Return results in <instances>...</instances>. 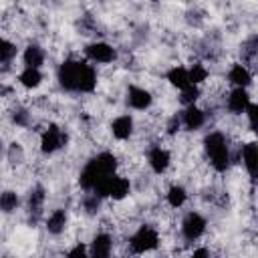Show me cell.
<instances>
[{
  "label": "cell",
  "instance_id": "cell-1",
  "mask_svg": "<svg viewBox=\"0 0 258 258\" xmlns=\"http://www.w3.org/2000/svg\"><path fill=\"white\" fill-rule=\"evenodd\" d=\"M58 85L71 93H93L97 89V69L87 58H67L56 71Z\"/></svg>",
  "mask_w": 258,
  "mask_h": 258
},
{
  "label": "cell",
  "instance_id": "cell-2",
  "mask_svg": "<svg viewBox=\"0 0 258 258\" xmlns=\"http://www.w3.org/2000/svg\"><path fill=\"white\" fill-rule=\"evenodd\" d=\"M119 169V161L111 151H101L97 155H93L81 169L79 175V185L85 191H93L95 185L99 181H103L105 177H109L111 173H117Z\"/></svg>",
  "mask_w": 258,
  "mask_h": 258
},
{
  "label": "cell",
  "instance_id": "cell-3",
  "mask_svg": "<svg viewBox=\"0 0 258 258\" xmlns=\"http://www.w3.org/2000/svg\"><path fill=\"white\" fill-rule=\"evenodd\" d=\"M204 153L208 157L210 167L218 173H224L232 163L230 143H228V137L224 131L214 129L204 137Z\"/></svg>",
  "mask_w": 258,
  "mask_h": 258
},
{
  "label": "cell",
  "instance_id": "cell-4",
  "mask_svg": "<svg viewBox=\"0 0 258 258\" xmlns=\"http://www.w3.org/2000/svg\"><path fill=\"white\" fill-rule=\"evenodd\" d=\"M161 242L159 238V232L155 226H149V224H141L129 238H127V248L131 254H145L153 248H157Z\"/></svg>",
  "mask_w": 258,
  "mask_h": 258
},
{
  "label": "cell",
  "instance_id": "cell-5",
  "mask_svg": "<svg viewBox=\"0 0 258 258\" xmlns=\"http://www.w3.org/2000/svg\"><path fill=\"white\" fill-rule=\"evenodd\" d=\"M206 228H208V222L206 218L200 214V212H187L183 218H181V226H179V232H181V238L185 242H196L200 240L204 234H206Z\"/></svg>",
  "mask_w": 258,
  "mask_h": 258
},
{
  "label": "cell",
  "instance_id": "cell-6",
  "mask_svg": "<svg viewBox=\"0 0 258 258\" xmlns=\"http://www.w3.org/2000/svg\"><path fill=\"white\" fill-rule=\"evenodd\" d=\"M38 145H40V151L44 155H52V153L60 151L67 145V133H64V129H60L58 125H48L40 133Z\"/></svg>",
  "mask_w": 258,
  "mask_h": 258
},
{
  "label": "cell",
  "instance_id": "cell-7",
  "mask_svg": "<svg viewBox=\"0 0 258 258\" xmlns=\"http://www.w3.org/2000/svg\"><path fill=\"white\" fill-rule=\"evenodd\" d=\"M85 58L91 64H109L117 58V50L109 42L97 40V42H91L85 46Z\"/></svg>",
  "mask_w": 258,
  "mask_h": 258
},
{
  "label": "cell",
  "instance_id": "cell-8",
  "mask_svg": "<svg viewBox=\"0 0 258 258\" xmlns=\"http://www.w3.org/2000/svg\"><path fill=\"white\" fill-rule=\"evenodd\" d=\"M147 165L157 175L165 173L169 169V165H171V153H169V149L163 147V145H159V143L151 145L147 149Z\"/></svg>",
  "mask_w": 258,
  "mask_h": 258
},
{
  "label": "cell",
  "instance_id": "cell-9",
  "mask_svg": "<svg viewBox=\"0 0 258 258\" xmlns=\"http://www.w3.org/2000/svg\"><path fill=\"white\" fill-rule=\"evenodd\" d=\"M127 107L133 109V111H147L151 109L153 105V95L151 91H147L145 87H139V85H129L127 87Z\"/></svg>",
  "mask_w": 258,
  "mask_h": 258
},
{
  "label": "cell",
  "instance_id": "cell-10",
  "mask_svg": "<svg viewBox=\"0 0 258 258\" xmlns=\"http://www.w3.org/2000/svg\"><path fill=\"white\" fill-rule=\"evenodd\" d=\"M179 121H181V127L187 129V131H198L206 125L208 121V111L198 107V103L194 105H187L181 113H179Z\"/></svg>",
  "mask_w": 258,
  "mask_h": 258
},
{
  "label": "cell",
  "instance_id": "cell-11",
  "mask_svg": "<svg viewBox=\"0 0 258 258\" xmlns=\"http://www.w3.org/2000/svg\"><path fill=\"white\" fill-rule=\"evenodd\" d=\"M250 101H252V97H250L246 87H232V91L226 97V109L232 115H244Z\"/></svg>",
  "mask_w": 258,
  "mask_h": 258
},
{
  "label": "cell",
  "instance_id": "cell-12",
  "mask_svg": "<svg viewBox=\"0 0 258 258\" xmlns=\"http://www.w3.org/2000/svg\"><path fill=\"white\" fill-rule=\"evenodd\" d=\"M109 127H111V135L117 141H127L135 131V119L129 113H123V115H117Z\"/></svg>",
  "mask_w": 258,
  "mask_h": 258
},
{
  "label": "cell",
  "instance_id": "cell-13",
  "mask_svg": "<svg viewBox=\"0 0 258 258\" xmlns=\"http://www.w3.org/2000/svg\"><path fill=\"white\" fill-rule=\"evenodd\" d=\"M240 161H242L248 177L254 181L256 169H258V145H256V141H248V143L240 145Z\"/></svg>",
  "mask_w": 258,
  "mask_h": 258
},
{
  "label": "cell",
  "instance_id": "cell-14",
  "mask_svg": "<svg viewBox=\"0 0 258 258\" xmlns=\"http://www.w3.org/2000/svg\"><path fill=\"white\" fill-rule=\"evenodd\" d=\"M113 252V236L109 232H97L89 244V256L107 258Z\"/></svg>",
  "mask_w": 258,
  "mask_h": 258
},
{
  "label": "cell",
  "instance_id": "cell-15",
  "mask_svg": "<svg viewBox=\"0 0 258 258\" xmlns=\"http://www.w3.org/2000/svg\"><path fill=\"white\" fill-rule=\"evenodd\" d=\"M44 226H46V232H48L50 236H60V234L67 230V226H69V214H67V210H64V208L52 210V212L46 216Z\"/></svg>",
  "mask_w": 258,
  "mask_h": 258
},
{
  "label": "cell",
  "instance_id": "cell-16",
  "mask_svg": "<svg viewBox=\"0 0 258 258\" xmlns=\"http://www.w3.org/2000/svg\"><path fill=\"white\" fill-rule=\"evenodd\" d=\"M228 83L232 87H246L248 89L252 85V71L242 62H234L228 69Z\"/></svg>",
  "mask_w": 258,
  "mask_h": 258
},
{
  "label": "cell",
  "instance_id": "cell-17",
  "mask_svg": "<svg viewBox=\"0 0 258 258\" xmlns=\"http://www.w3.org/2000/svg\"><path fill=\"white\" fill-rule=\"evenodd\" d=\"M44 60H46V52H44V48H42L40 44H36V42H30V44L24 48V52H22V62H24V67L40 69V67L44 64Z\"/></svg>",
  "mask_w": 258,
  "mask_h": 258
},
{
  "label": "cell",
  "instance_id": "cell-18",
  "mask_svg": "<svg viewBox=\"0 0 258 258\" xmlns=\"http://www.w3.org/2000/svg\"><path fill=\"white\" fill-rule=\"evenodd\" d=\"M44 202H46V189L38 183L28 194V202H26L28 204V214L30 216H40L42 210H44Z\"/></svg>",
  "mask_w": 258,
  "mask_h": 258
},
{
  "label": "cell",
  "instance_id": "cell-19",
  "mask_svg": "<svg viewBox=\"0 0 258 258\" xmlns=\"http://www.w3.org/2000/svg\"><path fill=\"white\" fill-rule=\"evenodd\" d=\"M165 81H167L171 87H175L177 91H179V89H183V87H187V85H191L187 69H185V67H179V64H175V67H171V69L167 71Z\"/></svg>",
  "mask_w": 258,
  "mask_h": 258
},
{
  "label": "cell",
  "instance_id": "cell-20",
  "mask_svg": "<svg viewBox=\"0 0 258 258\" xmlns=\"http://www.w3.org/2000/svg\"><path fill=\"white\" fill-rule=\"evenodd\" d=\"M165 202H167L169 208L179 210V208L187 202V189H185L181 183H173V185H169L167 191H165Z\"/></svg>",
  "mask_w": 258,
  "mask_h": 258
},
{
  "label": "cell",
  "instance_id": "cell-21",
  "mask_svg": "<svg viewBox=\"0 0 258 258\" xmlns=\"http://www.w3.org/2000/svg\"><path fill=\"white\" fill-rule=\"evenodd\" d=\"M18 83L24 89H38L42 85V73L40 69H32V67H24L22 73L18 75Z\"/></svg>",
  "mask_w": 258,
  "mask_h": 258
},
{
  "label": "cell",
  "instance_id": "cell-22",
  "mask_svg": "<svg viewBox=\"0 0 258 258\" xmlns=\"http://www.w3.org/2000/svg\"><path fill=\"white\" fill-rule=\"evenodd\" d=\"M18 206H20V198H18V194L14 189L0 191V212L10 214V212L18 210Z\"/></svg>",
  "mask_w": 258,
  "mask_h": 258
},
{
  "label": "cell",
  "instance_id": "cell-23",
  "mask_svg": "<svg viewBox=\"0 0 258 258\" xmlns=\"http://www.w3.org/2000/svg\"><path fill=\"white\" fill-rule=\"evenodd\" d=\"M16 54H18V46L12 40L0 36V62L2 64H10L16 58Z\"/></svg>",
  "mask_w": 258,
  "mask_h": 258
},
{
  "label": "cell",
  "instance_id": "cell-24",
  "mask_svg": "<svg viewBox=\"0 0 258 258\" xmlns=\"http://www.w3.org/2000/svg\"><path fill=\"white\" fill-rule=\"evenodd\" d=\"M200 97H202V87H200V85H187V87L179 89V103H181L183 107L198 103Z\"/></svg>",
  "mask_w": 258,
  "mask_h": 258
},
{
  "label": "cell",
  "instance_id": "cell-25",
  "mask_svg": "<svg viewBox=\"0 0 258 258\" xmlns=\"http://www.w3.org/2000/svg\"><path fill=\"white\" fill-rule=\"evenodd\" d=\"M187 73H189V81H191V85H204L206 81H208V77H210V71L206 69V64H202V62H196V64H191L189 69H187Z\"/></svg>",
  "mask_w": 258,
  "mask_h": 258
},
{
  "label": "cell",
  "instance_id": "cell-26",
  "mask_svg": "<svg viewBox=\"0 0 258 258\" xmlns=\"http://www.w3.org/2000/svg\"><path fill=\"white\" fill-rule=\"evenodd\" d=\"M10 119H12V123H14V125H18V127H30L32 113H30L26 107H16V109H12Z\"/></svg>",
  "mask_w": 258,
  "mask_h": 258
},
{
  "label": "cell",
  "instance_id": "cell-27",
  "mask_svg": "<svg viewBox=\"0 0 258 258\" xmlns=\"http://www.w3.org/2000/svg\"><path fill=\"white\" fill-rule=\"evenodd\" d=\"M6 159L12 163V165H18L24 161V147L18 143V141H12L6 149Z\"/></svg>",
  "mask_w": 258,
  "mask_h": 258
},
{
  "label": "cell",
  "instance_id": "cell-28",
  "mask_svg": "<svg viewBox=\"0 0 258 258\" xmlns=\"http://www.w3.org/2000/svg\"><path fill=\"white\" fill-rule=\"evenodd\" d=\"M256 111H258V109H256V103H254V101H250V105H248L246 111H244V115L248 117V129H250L252 133L256 131Z\"/></svg>",
  "mask_w": 258,
  "mask_h": 258
},
{
  "label": "cell",
  "instance_id": "cell-29",
  "mask_svg": "<svg viewBox=\"0 0 258 258\" xmlns=\"http://www.w3.org/2000/svg\"><path fill=\"white\" fill-rule=\"evenodd\" d=\"M67 254H69V256H85V254H89V248H87L85 244H81V242H79L75 248L67 250Z\"/></svg>",
  "mask_w": 258,
  "mask_h": 258
},
{
  "label": "cell",
  "instance_id": "cell-30",
  "mask_svg": "<svg viewBox=\"0 0 258 258\" xmlns=\"http://www.w3.org/2000/svg\"><path fill=\"white\" fill-rule=\"evenodd\" d=\"M210 250L208 248H198V250H191V256H208Z\"/></svg>",
  "mask_w": 258,
  "mask_h": 258
},
{
  "label": "cell",
  "instance_id": "cell-31",
  "mask_svg": "<svg viewBox=\"0 0 258 258\" xmlns=\"http://www.w3.org/2000/svg\"><path fill=\"white\" fill-rule=\"evenodd\" d=\"M2 155H4V143L0 141V157H2Z\"/></svg>",
  "mask_w": 258,
  "mask_h": 258
},
{
  "label": "cell",
  "instance_id": "cell-32",
  "mask_svg": "<svg viewBox=\"0 0 258 258\" xmlns=\"http://www.w3.org/2000/svg\"><path fill=\"white\" fill-rule=\"evenodd\" d=\"M0 91H2V81H0Z\"/></svg>",
  "mask_w": 258,
  "mask_h": 258
}]
</instances>
